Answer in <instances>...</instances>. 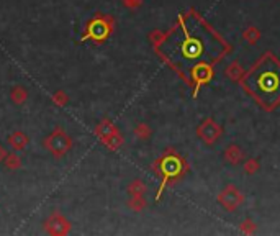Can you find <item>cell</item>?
Here are the masks:
<instances>
[{"label":"cell","mask_w":280,"mask_h":236,"mask_svg":"<svg viewBox=\"0 0 280 236\" xmlns=\"http://www.w3.org/2000/svg\"><path fill=\"white\" fill-rule=\"evenodd\" d=\"M182 35L183 38L179 41L176 44V63L180 64V61H183L185 64H189L192 69H195L197 66H201V64H206V63H212V61H217L213 56H210L208 49L210 48H217L220 44L217 38H210L208 41H205V38L201 36H194L189 31L185 25H182Z\"/></svg>","instance_id":"cell-1"},{"label":"cell","mask_w":280,"mask_h":236,"mask_svg":"<svg viewBox=\"0 0 280 236\" xmlns=\"http://www.w3.org/2000/svg\"><path fill=\"white\" fill-rule=\"evenodd\" d=\"M252 82V92L265 105H272L280 99V67H259L252 72L249 79Z\"/></svg>","instance_id":"cell-2"},{"label":"cell","mask_w":280,"mask_h":236,"mask_svg":"<svg viewBox=\"0 0 280 236\" xmlns=\"http://www.w3.org/2000/svg\"><path fill=\"white\" fill-rule=\"evenodd\" d=\"M182 171V163L179 157H174V156H169L164 159L162 163V174H164V179H162V184L159 187V192H158V200L160 198V193H162L164 187H166L167 180L171 177H176V175Z\"/></svg>","instance_id":"cell-3"}]
</instances>
